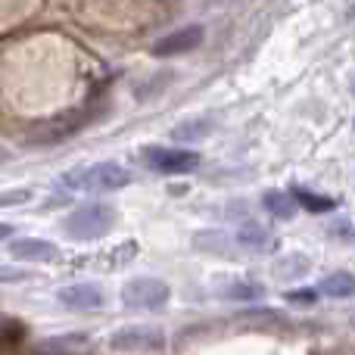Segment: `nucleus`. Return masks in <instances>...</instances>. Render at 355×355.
<instances>
[{"label":"nucleus","mask_w":355,"mask_h":355,"mask_svg":"<svg viewBox=\"0 0 355 355\" xmlns=\"http://www.w3.org/2000/svg\"><path fill=\"white\" fill-rule=\"evenodd\" d=\"M62 184L85 193H112L131 184V172L119 162H97V166H81L62 175Z\"/></svg>","instance_id":"1"},{"label":"nucleus","mask_w":355,"mask_h":355,"mask_svg":"<svg viewBox=\"0 0 355 355\" xmlns=\"http://www.w3.org/2000/svg\"><path fill=\"white\" fill-rule=\"evenodd\" d=\"M112 225H116V209L106 206V202L81 206L62 218V231L72 240H97V237H103V234H110Z\"/></svg>","instance_id":"2"},{"label":"nucleus","mask_w":355,"mask_h":355,"mask_svg":"<svg viewBox=\"0 0 355 355\" xmlns=\"http://www.w3.org/2000/svg\"><path fill=\"white\" fill-rule=\"evenodd\" d=\"M141 159L144 166L159 175H187L200 168L202 156L196 150H181V147H144Z\"/></svg>","instance_id":"3"},{"label":"nucleus","mask_w":355,"mask_h":355,"mask_svg":"<svg viewBox=\"0 0 355 355\" xmlns=\"http://www.w3.org/2000/svg\"><path fill=\"white\" fill-rule=\"evenodd\" d=\"M172 296V287L159 277H131L122 287L119 300L125 309H162Z\"/></svg>","instance_id":"4"},{"label":"nucleus","mask_w":355,"mask_h":355,"mask_svg":"<svg viewBox=\"0 0 355 355\" xmlns=\"http://www.w3.org/2000/svg\"><path fill=\"white\" fill-rule=\"evenodd\" d=\"M110 346L116 352H162L166 349V334L150 324H128L112 334Z\"/></svg>","instance_id":"5"},{"label":"nucleus","mask_w":355,"mask_h":355,"mask_svg":"<svg viewBox=\"0 0 355 355\" xmlns=\"http://www.w3.org/2000/svg\"><path fill=\"white\" fill-rule=\"evenodd\" d=\"M202 25H184V28L178 31H168V35L156 37L153 44H150V53L153 56H178V53H190V50H196L202 44Z\"/></svg>","instance_id":"6"},{"label":"nucleus","mask_w":355,"mask_h":355,"mask_svg":"<svg viewBox=\"0 0 355 355\" xmlns=\"http://www.w3.org/2000/svg\"><path fill=\"white\" fill-rule=\"evenodd\" d=\"M6 252H10V259H19V262H56V259L62 256L60 246L50 243V240H41V237L10 240Z\"/></svg>","instance_id":"7"},{"label":"nucleus","mask_w":355,"mask_h":355,"mask_svg":"<svg viewBox=\"0 0 355 355\" xmlns=\"http://www.w3.org/2000/svg\"><path fill=\"white\" fill-rule=\"evenodd\" d=\"M60 302L66 309H75V312H97L100 306L106 302V293L97 287V284H66L60 290Z\"/></svg>","instance_id":"8"},{"label":"nucleus","mask_w":355,"mask_h":355,"mask_svg":"<svg viewBox=\"0 0 355 355\" xmlns=\"http://www.w3.org/2000/svg\"><path fill=\"white\" fill-rule=\"evenodd\" d=\"M234 243H237L240 250H250V252H275L277 250V237L265 225H259V221L240 225L237 234H234Z\"/></svg>","instance_id":"9"},{"label":"nucleus","mask_w":355,"mask_h":355,"mask_svg":"<svg viewBox=\"0 0 355 355\" xmlns=\"http://www.w3.org/2000/svg\"><path fill=\"white\" fill-rule=\"evenodd\" d=\"M262 206H265V212L268 215H275V218H281V221H290L296 215V209H300V202H296V196H293V190H265L262 193Z\"/></svg>","instance_id":"10"},{"label":"nucleus","mask_w":355,"mask_h":355,"mask_svg":"<svg viewBox=\"0 0 355 355\" xmlns=\"http://www.w3.org/2000/svg\"><path fill=\"white\" fill-rule=\"evenodd\" d=\"M318 290L321 296H331V300H349L355 296V275L352 271H334L318 284Z\"/></svg>","instance_id":"11"},{"label":"nucleus","mask_w":355,"mask_h":355,"mask_svg":"<svg viewBox=\"0 0 355 355\" xmlns=\"http://www.w3.org/2000/svg\"><path fill=\"white\" fill-rule=\"evenodd\" d=\"M293 196H296V202H300V209H306V212H312V215H324V212H334V209H337V200H334V196L312 193L309 187H293Z\"/></svg>","instance_id":"12"},{"label":"nucleus","mask_w":355,"mask_h":355,"mask_svg":"<svg viewBox=\"0 0 355 355\" xmlns=\"http://www.w3.org/2000/svg\"><path fill=\"white\" fill-rule=\"evenodd\" d=\"M215 128V119L212 116H202V119H190V122H181L172 128V137L175 141H202L209 137Z\"/></svg>","instance_id":"13"},{"label":"nucleus","mask_w":355,"mask_h":355,"mask_svg":"<svg viewBox=\"0 0 355 355\" xmlns=\"http://www.w3.org/2000/svg\"><path fill=\"white\" fill-rule=\"evenodd\" d=\"M218 293L225 296V300H234V302H250V300H262L265 290L252 281H231L227 287H221Z\"/></svg>","instance_id":"14"},{"label":"nucleus","mask_w":355,"mask_h":355,"mask_svg":"<svg viewBox=\"0 0 355 355\" xmlns=\"http://www.w3.org/2000/svg\"><path fill=\"white\" fill-rule=\"evenodd\" d=\"M309 271V259L306 256H287L281 259L277 265H271V275L281 277V281H296V277H302Z\"/></svg>","instance_id":"15"},{"label":"nucleus","mask_w":355,"mask_h":355,"mask_svg":"<svg viewBox=\"0 0 355 355\" xmlns=\"http://www.w3.org/2000/svg\"><path fill=\"white\" fill-rule=\"evenodd\" d=\"M85 346H87L85 334H69V337H60V340H44L37 346V352H72V349H85Z\"/></svg>","instance_id":"16"},{"label":"nucleus","mask_w":355,"mask_h":355,"mask_svg":"<svg viewBox=\"0 0 355 355\" xmlns=\"http://www.w3.org/2000/svg\"><path fill=\"white\" fill-rule=\"evenodd\" d=\"M321 290H290L287 293V302L290 306H312L315 300H318Z\"/></svg>","instance_id":"17"},{"label":"nucleus","mask_w":355,"mask_h":355,"mask_svg":"<svg viewBox=\"0 0 355 355\" xmlns=\"http://www.w3.org/2000/svg\"><path fill=\"white\" fill-rule=\"evenodd\" d=\"M28 190H19V193H3V200H0V202H3V206H10V202H16V200H28Z\"/></svg>","instance_id":"18"},{"label":"nucleus","mask_w":355,"mask_h":355,"mask_svg":"<svg viewBox=\"0 0 355 355\" xmlns=\"http://www.w3.org/2000/svg\"><path fill=\"white\" fill-rule=\"evenodd\" d=\"M352 128H355V122H352Z\"/></svg>","instance_id":"19"}]
</instances>
